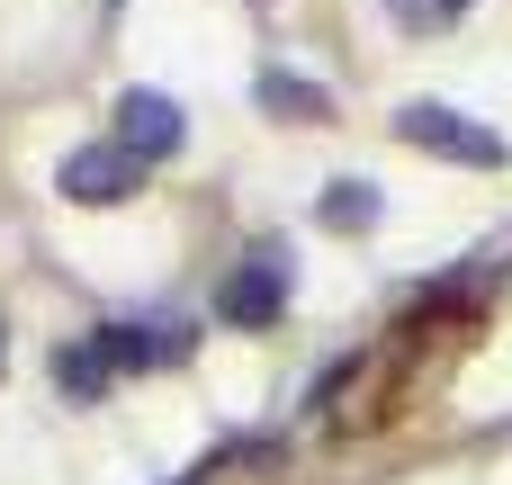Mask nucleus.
Wrapping results in <instances>:
<instances>
[{
    "mask_svg": "<svg viewBox=\"0 0 512 485\" xmlns=\"http://www.w3.org/2000/svg\"><path fill=\"white\" fill-rule=\"evenodd\" d=\"M216 315H225L234 333H261V324H279V315H288V243H279V234L243 252V270L216 288Z\"/></svg>",
    "mask_w": 512,
    "mask_h": 485,
    "instance_id": "nucleus-1",
    "label": "nucleus"
},
{
    "mask_svg": "<svg viewBox=\"0 0 512 485\" xmlns=\"http://www.w3.org/2000/svg\"><path fill=\"white\" fill-rule=\"evenodd\" d=\"M54 189H63L72 207H126V198L144 189V162H135L117 135H99V144H72V153H63Z\"/></svg>",
    "mask_w": 512,
    "mask_h": 485,
    "instance_id": "nucleus-2",
    "label": "nucleus"
},
{
    "mask_svg": "<svg viewBox=\"0 0 512 485\" xmlns=\"http://www.w3.org/2000/svg\"><path fill=\"white\" fill-rule=\"evenodd\" d=\"M396 135L423 144V153H441V162H504V135L477 126V117H459V108H441V99H405Z\"/></svg>",
    "mask_w": 512,
    "mask_h": 485,
    "instance_id": "nucleus-3",
    "label": "nucleus"
},
{
    "mask_svg": "<svg viewBox=\"0 0 512 485\" xmlns=\"http://www.w3.org/2000/svg\"><path fill=\"white\" fill-rule=\"evenodd\" d=\"M117 144H126L135 162H162V153H180V144H189V117H180V99H162V90H117Z\"/></svg>",
    "mask_w": 512,
    "mask_h": 485,
    "instance_id": "nucleus-4",
    "label": "nucleus"
},
{
    "mask_svg": "<svg viewBox=\"0 0 512 485\" xmlns=\"http://www.w3.org/2000/svg\"><path fill=\"white\" fill-rule=\"evenodd\" d=\"M252 99H261L270 117H288V126L333 117V90H324V81H306V72H279V63H261V72H252Z\"/></svg>",
    "mask_w": 512,
    "mask_h": 485,
    "instance_id": "nucleus-5",
    "label": "nucleus"
},
{
    "mask_svg": "<svg viewBox=\"0 0 512 485\" xmlns=\"http://www.w3.org/2000/svg\"><path fill=\"white\" fill-rule=\"evenodd\" d=\"M315 216H324V225H333V234H369V225H378V216H387V198H378V189H369V180H333V189H324V198H315Z\"/></svg>",
    "mask_w": 512,
    "mask_h": 485,
    "instance_id": "nucleus-6",
    "label": "nucleus"
},
{
    "mask_svg": "<svg viewBox=\"0 0 512 485\" xmlns=\"http://www.w3.org/2000/svg\"><path fill=\"white\" fill-rule=\"evenodd\" d=\"M54 378H63V396H72V405H99L117 369H108V351H99V333H90V342H72V351H54Z\"/></svg>",
    "mask_w": 512,
    "mask_h": 485,
    "instance_id": "nucleus-7",
    "label": "nucleus"
},
{
    "mask_svg": "<svg viewBox=\"0 0 512 485\" xmlns=\"http://www.w3.org/2000/svg\"><path fill=\"white\" fill-rule=\"evenodd\" d=\"M441 9H468V0H441Z\"/></svg>",
    "mask_w": 512,
    "mask_h": 485,
    "instance_id": "nucleus-8",
    "label": "nucleus"
}]
</instances>
